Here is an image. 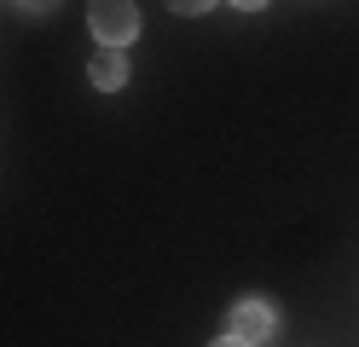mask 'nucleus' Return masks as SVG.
<instances>
[{
  "mask_svg": "<svg viewBox=\"0 0 359 347\" xmlns=\"http://www.w3.org/2000/svg\"><path fill=\"white\" fill-rule=\"evenodd\" d=\"M87 81H93L99 93H116L128 81V58H122V46H99L93 64H87Z\"/></svg>",
  "mask_w": 359,
  "mask_h": 347,
  "instance_id": "obj_3",
  "label": "nucleus"
},
{
  "mask_svg": "<svg viewBox=\"0 0 359 347\" xmlns=\"http://www.w3.org/2000/svg\"><path fill=\"white\" fill-rule=\"evenodd\" d=\"M232 6H243V12H261V6H266V0H232Z\"/></svg>",
  "mask_w": 359,
  "mask_h": 347,
  "instance_id": "obj_7",
  "label": "nucleus"
},
{
  "mask_svg": "<svg viewBox=\"0 0 359 347\" xmlns=\"http://www.w3.org/2000/svg\"><path fill=\"white\" fill-rule=\"evenodd\" d=\"M278 330V307H266V301H238V307H232V336L238 341H266V336H273Z\"/></svg>",
  "mask_w": 359,
  "mask_h": 347,
  "instance_id": "obj_2",
  "label": "nucleus"
},
{
  "mask_svg": "<svg viewBox=\"0 0 359 347\" xmlns=\"http://www.w3.org/2000/svg\"><path fill=\"white\" fill-rule=\"evenodd\" d=\"M209 347H250V341H238V336H220V341H209Z\"/></svg>",
  "mask_w": 359,
  "mask_h": 347,
  "instance_id": "obj_6",
  "label": "nucleus"
},
{
  "mask_svg": "<svg viewBox=\"0 0 359 347\" xmlns=\"http://www.w3.org/2000/svg\"><path fill=\"white\" fill-rule=\"evenodd\" d=\"M18 6H24V12H53L58 0H18Z\"/></svg>",
  "mask_w": 359,
  "mask_h": 347,
  "instance_id": "obj_5",
  "label": "nucleus"
},
{
  "mask_svg": "<svg viewBox=\"0 0 359 347\" xmlns=\"http://www.w3.org/2000/svg\"><path fill=\"white\" fill-rule=\"evenodd\" d=\"M87 29L104 46H128L140 35V6L133 0H87Z\"/></svg>",
  "mask_w": 359,
  "mask_h": 347,
  "instance_id": "obj_1",
  "label": "nucleus"
},
{
  "mask_svg": "<svg viewBox=\"0 0 359 347\" xmlns=\"http://www.w3.org/2000/svg\"><path fill=\"white\" fill-rule=\"evenodd\" d=\"M168 6H174V12H186V18H197V12H209L215 0H168Z\"/></svg>",
  "mask_w": 359,
  "mask_h": 347,
  "instance_id": "obj_4",
  "label": "nucleus"
}]
</instances>
